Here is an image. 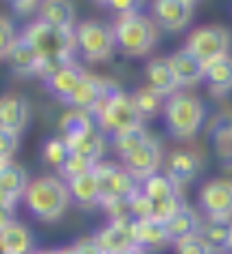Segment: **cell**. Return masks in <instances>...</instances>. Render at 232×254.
<instances>
[{
	"mask_svg": "<svg viewBox=\"0 0 232 254\" xmlns=\"http://www.w3.org/2000/svg\"><path fill=\"white\" fill-rule=\"evenodd\" d=\"M94 123L105 134H118L123 129L142 125V116L136 110L131 94H125L114 81L105 79L103 83V97L99 101L97 110L92 112Z\"/></svg>",
	"mask_w": 232,
	"mask_h": 254,
	"instance_id": "6da1fadb",
	"label": "cell"
},
{
	"mask_svg": "<svg viewBox=\"0 0 232 254\" xmlns=\"http://www.w3.org/2000/svg\"><path fill=\"white\" fill-rule=\"evenodd\" d=\"M24 38L35 46V51L42 55V60L51 64L53 68L72 64V53L77 49L75 29H59L38 20L24 29Z\"/></svg>",
	"mask_w": 232,
	"mask_h": 254,
	"instance_id": "7a4b0ae2",
	"label": "cell"
},
{
	"mask_svg": "<svg viewBox=\"0 0 232 254\" xmlns=\"http://www.w3.org/2000/svg\"><path fill=\"white\" fill-rule=\"evenodd\" d=\"M24 206L35 219L40 221H55L64 215V210L70 204V190L68 184H64L61 180L46 176L38 178L29 184L24 193Z\"/></svg>",
	"mask_w": 232,
	"mask_h": 254,
	"instance_id": "3957f363",
	"label": "cell"
},
{
	"mask_svg": "<svg viewBox=\"0 0 232 254\" xmlns=\"http://www.w3.org/2000/svg\"><path fill=\"white\" fill-rule=\"evenodd\" d=\"M162 112L169 134L177 140H188L199 131L206 110L197 97L188 92H175L165 101Z\"/></svg>",
	"mask_w": 232,
	"mask_h": 254,
	"instance_id": "277c9868",
	"label": "cell"
},
{
	"mask_svg": "<svg viewBox=\"0 0 232 254\" xmlns=\"http://www.w3.org/2000/svg\"><path fill=\"white\" fill-rule=\"evenodd\" d=\"M112 29H114L116 46L120 49V53H125L129 57H140L145 53H149L158 40L156 22L138 11L120 15Z\"/></svg>",
	"mask_w": 232,
	"mask_h": 254,
	"instance_id": "5b68a950",
	"label": "cell"
},
{
	"mask_svg": "<svg viewBox=\"0 0 232 254\" xmlns=\"http://www.w3.org/2000/svg\"><path fill=\"white\" fill-rule=\"evenodd\" d=\"M99 180V190H101V206L110 202H127L136 193H140L138 180L125 169L123 165H112V162H99L94 167Z\"/></svg>",
	"mask_w": 232,
	"mask_h": 254,
	"instance_id": "8992f818",
	"label": "cell"
},
{
	"mask_svg": "<svg viewBox=\"0 0 232 254\" xmlns=\"http://www.w3.org/2000/svg\"><path fill=\"white\" fill-rule=\"evenodd\" d=\"M75 35L79 53L90 62H101L110 57L116 46L114 29L105 22H99V20H88V22L77 24Z\"/></svg>",
	"mask_w": 232,
	"mask_h": 254,
	"instance_id": "52a82bcc",
	"label": "cell"
},
{
	"mask_svg": "<svg viewBox=\"0 0 232 254\" xmlns=\"http://www.w3.org/2000/svg\"><path fill=\"white\" fill-rule=\"evenodd\" d=\"M186 51H191L197 60L204 64H213L228 55L230 49V33L224 26L210 24V26H197L186 40Z\"/></svg>",
	"mask_w": 232,
	"mask_h": 254,
	"instance_id": "ba28073f",
	"label": "cell"
},
{
	"mask_svg": "<svg viewBox=\"0 0 232 254\" xmlns=\"http://www.w3.org/2000/svg\"><path fill=\"white\" fill-rule=\"evenodd\" d=\"M2 60H7V64L11 66L13 72L24 75V77L40 75V77L46 79L53 70H55L51 64H46L44 60H42V55L35 51V46L31 44L24 35H18V40L13 42V46L7 51V55H4Z\"/></svg>",
	"mask_w": 232,
	"mask_h": 254,
	"instance_id": "9c48e42d",
	"label": "cell"
},
{
	"mask_svg": "<svg viewBox=\"0 0 232 254\" xmlns=\"http://www.w3.org/2000/svg\"><path fill=\"white\" fill-rule=\"evenodd\" d=\"M199 208L210 219H232V180H210L199 190Z\"/></svg>",
	"mask_w": 232,
	"mask_h": 254,
	"instance_id": "30bf717a",
	"label": "cell"
},
{
	"mask_svg": "<svg viewBox=\"0 0 232 254\" xmlns=\"http://www.w3.org/2000/svg\"><path fill=\"white\" fill-rule=\"evenodd\" d=\"M94 241L101 248L103 254H116L136 248L134 235V217H123V219H112L103 230L94 235Z\"/></svg>",
	"mask_w": 232,
	"mask_h": 254,
	"instance_id": "8fae6325",
	"label": "cell"
},
{
	"mask_svg": "<svg viewBox=\"0 0 232 254\" xmlns=\"http://www.w3.org/2000/svg\"><path fill=\"white\" fill-rule=\"evenodd\" d=\"M195 2L191 0H156L151 4L156 24L165 31H180L193 18Z\"/></svg>",
	"mask_w": 232,
	"mask_h": 254,
	"instance_id": "7c38bea8",
	"label": "cell"
},
{
	"mask_svg": "<svg viewBox=\"0 0 232 254\" xmlns=\"http://www.w3.org/2000/svg\"><path fill=\"white\" fill-rule=\"evenodd\" d=\"M86 75L88 72L83 70V68H79L77 64H66V66L55 68V70L44 79V83H46V88L51 90L53 97L68 103L72 94L77 92V88L81 86V81L86 79Z\"/></svg>",
	"mask_w": 232,
	"mask_h": 254,
	"instance_id": "4fadbf2b",
	"label": "cell"
},
{
	"mask_svg": "<svg viewBox=\"0 0 232 254\" xmlns=\"http://www.w3.org/2000/svg\"><path fill=\"white\" fill-rule=\"evenodd\" d=\"M31 182H26V171L15 162L0 165V195H2V215L11 210L15 199L26 193Z\"/></svg>",
	"mask_w": 232,
	"mask_h": 254,
	"instance_id": "5bb4252c",
	"label": "cell"
},
{
	"mask_svg": "<svg viewBox=\"0 0 232 254\" xmlns=\"http://www.w3.org/2000/svg\"><path fill=\"white\" fill-rule=\"evenodd\" d=\"M123 167L136 180H149L151 176H156L158 167H160V145L154 138H149L140 149L123 158Z\"/></svg>",
	"mask_w": 232,
	"mask_h": 254,
	"instance_id": "9a60e30c",
	"label": "cell"
},
{
	"mask_svg": "<svg viewBox=\"0 0 232 254\" xmlns=\"http://www.w3.org/2000/svg\"><path fill=\"white\" fill-rule=\"evenodd\" d=\"M169 64H171L177 83L184 88L197 86V83L206 77V64L202 60H197V57L186 49H180L173 53V55L169 57Z\"/></svg>",
	"mask_w": 232,
	"mask_h": 254,
	"instance_id": "2e32d148",
	"label": "cell"
},
{
	"mask_svg": "<svg viewBox=\"0 0 232 254\" xmlns=\"http://www.w3.org/2000/svg\"><path fill=\"white\" fill-rule=\"evenodd\" d=\"M0 252L2 254H33V235L15 219H2L0 226Z\"/></svg>",
	"mask_w": 232,
	"mask_h": 254,
	"instance_id": "e0dca14e",
	"label": "cell"
},
{
	"mask_svg": "<svg viewBox=\"0 0 232 254\" xmlns=\"http://www.w3.org/2000/svg\"><path fill=\"white\" fill-rule=\"evenodd\" d=\"M145 75H147V86L160 94V97H171L180 88L175 75H173L171 64L165 57H154V60L147 62Z\"/></svg>",
	"mask_w": 232,
	"mask_h": 254,
	"instance_id": "ac0fdd59",
	"label": "cell"
},
{
	"mask_svg": "<svg viewBox=\"0 0 232 254\" xmlns=\"http://www.w3.org/2000/svg\"><path fill=\"white\" fill-rule=\"evenodd\" d=\"M197 171H199V158L193 151L175 149L169 153L165 160V176L171 178L177 187L195 180Z\"/></svg>",
	"mask_w": 232,
	"mask_h": 254,
	"instance_id": "d6986e66",
	"label": "cell"
},
{
	"mask_svg": "<svg viewBox=\"0 0 232 254\" xmlns=\"http://www.w3.org/2000/svg\"><path fill=\"white\" fill-rule=\"evenodd\" d=\"M59 129H61V138L68 142V147L79 142L81 138L90 136L97 131V123H94V116L81 110H68L59 121Z\"/></svg>",
	"mask_w": 232,
	"mask_h": 254,
	"instance_id": "ffe728a7",
	"label": "cell"
},
{
	"mask_svg": "<svg viewBox=\"0 0 232 254\" xmlns=\"http://www.w3.org/2000/svg\"><path fill=\"white\" fill-rule=\"evenodd\" d=\"M26 121H29V103H26V99L13 97V94H7V97L0 99V129H9L13 134H20L26 127Z\"/></svg>",
	"mask_w": 232,
	"mask_h": 254,
	"instance_id": "44dd1931",
	"label": "cell"
},
{
	"mask_svg": "<svg viewBox=\"0 0 232 254\" xmlns=\"http://www.w3.org/2000/svg\"><path fill=\"white\" fill-rule=\"evenodd\" d=\"M167 224V235H169V241H173L177 246L180 241L184 239H191V237H195L199 232V217L197 213L191 208V206L184 204L180 210H177L175 215L171 217V219L165 221Z\"/></svg>",
	"mask_w": 232,
	"mask_h": 254,
	"instance_id": "7402d4cb",
	"label": "cell"
},
{
	"mask_svg": "<svg viewBox=\"0 0 232 254\" xmlns=\"http://www.w3.org/2000/svg\"><path fill=\"white\" fill-rule=\"evenodd\" d=\"M199 237L213 248L215 252H230L232 243V221L230 219H206L199 224Z\"/></svg>",
	"mask_w": 232,
	"mask_h": 254,
	"instance_id": "603a6c76",
	"label": "cell"
},
{
	"mask_svg": "<svg viewBox=\"0 0 232 254\" xmlns=\"http://www.w3.org/2000/svg\"><path fill=\"white\" fill-rule=\"evenodd\" d=\"M68 190H70V197L79 206H86L88 208V206L101 204V190H99V180H97L94 169L68 180Z\"/></svg>",
	"mask_w": 232,
	"mask_h": 254,
	"instance_id": "cb8c5ba5",
	"label": "cell"
},
{
	"mask_svg": "<svg viewBox=\"0 0 232 254\" xmlns=\"http://www.w3.org/2000/svg\"><path fill=\"white\" fill-rule=\"evenodd\" d=\"M134 235L138 248H158L169 241L167 224L160 219H134Z\"/></svg>",
	"mask_w": 232,
	"mask_h": 254,
	"instance_id": "d4e9b609",
	"label": "cell"
},
{
	"mask_svg": "<svg viewBox=\"0 0 232 254\" xmlns=\"http://www.w3.org/2000/svg\"><path fill=\"white\" fill-rule=\"evenodd\" d=\"M40 20L46 24L59 26V29H72L75 24V7L66 0H46L40 2Z\"/></svg>",
	"mask_w": 232,
	"mask_h": 254,
	"instance_id": "484cf974",
	"label": "cell"
},
{
	"mask_svg": "<svg viewBox=\"0 0 232 254\" xmlns=\"http://www.w3.org/2000/svg\"><path fill=\"white\" fill-rule=\"evenodd\" d=\"M206 81L208 90L213 94H226L232 90V57L226 55L221 60L213 62L206 66Z\"/></svg>",
	"mask_w": 232,
	"mask_h": 254,
	"instance_id": "4316f807",
	"label": "cell"
},
{
	"mask_svg": "<svg viewBox=\"0 0 232 254\" xmlns=\"http://www.w3.org/2000/svg\"><path fill=\"white\" fill-rule=\"evenodd\" d=\"M210 136H213V145L219 160L232 167V114H221L213 123Z\"/></svg>",
	"mask_w": 232,
	"mask_h": 254,
	"instance_id": "83f0119b",
	"label": "cell"
},
{
	"mask_svg": "<svg viewBox=\"0 0 232 254\" xmlns=\"http://www.w3.org/2000/svg\"><path fill=\"white\" fill-rule=\"evenodd\" d=\"M142 193L147 197H151L154 202H173V199H180V187L169 176H165V173H156L149 180H145Z\"/></svg>",
	"mask_w": 232,
	"mask_h": 254,
	"instance_id": "f1b7e54d",
	"label": "cell"
},
{
	"mask_svg": "<svg viewBox=\"0 0 232 254\" xmlns=\"http://www.w3.org/2000/svg\"><path fill=\"white\" fill-rule=\"evenodd\" d=\"M147 140H149V134H147V129L140 125V127H131V129H123V131H118V134H114L112 147L120 156V160H123V158L131 156L136 149H140Z\"/></svg>",
	"mask_w": 232,
	"mask_h": 254,
	"instance_id": "f546056e",
	"label": "cell"
},
{
	"mask_svg": "<svg viewBox=\"0 0 232 254\" xmlns=\"http://www.w3.org/2000/svg\"><path fill=\"white\" fill-rule=\"evenodd\" d=\"M103 149H105V142H103L99 131L81 138L79 142H75V145H70V151L75 153V156L86 158V160L92 162V165H99V160H101V156H103Z\"/></svg>",
	"mask_w": 232,
	"mask_h": 254,
	"instance_id": "4dcf8cb0",
	"label": "cell"
},
{
	"mask_svg": "<svg viewBox=\"0 0 232 254\" xmlns=\"http://www.w3.org/2000/svg\"><path fill=\"white\" fill-rule=\"evenodd\" d=\"M131 99H134V105H136V110L140 112L142 121L156 116L158 110H160V105H162V97L158 92H154L149 86L138 88L134 94H131Z\"/></svg>",
	"mask_w": 232,
	"mask_h": 254,
	"instance_id": "1f68e13d",
	"label": "cell"
},
{
	"mask_svg": "<svg viewBox=\"0 0 232 254\" xmlns=\"http://www.w3.org/2000/svg\"><path fill=\"white\" fill-rule=\"evenodd\" d=\"M44 160L46 162H51L53 167H57V169H61L66 165L68 160H70V156H72V151H70V147H68V142L61 138V136H55V138H49L46 140V145H44Z\"/></svg>",
	"mask_w": 232,
	"mask_h": 254,
	"instance_id": "d6a6232c",
	"label": "cell"
},
{
	"mask_svg": "<svg viewBox=\"0 0 232 254\" xmlns=\"http://www.w3.org/2000/svg\"><path fill=\"white\" fill-rule=\"evenodd\" d=\"M94 167H97V165H92V162H88L86 158H81V156H75V153H72V156H70V160H68L66 165L59 169V173H61V176H64L66 180H70V178H77V176H81V173H88V171H92Z\"/></svg>",
	"mask_w": 232,
	"mask_h": 254,
	"instance_id": "836d02e7",
	"label": "cell"
},
{
	"mask_svg": "<svg viewBox=\"0 0 232 254\" xmlns=\"http://www.w3.org/2000/svg\"><path fill=\"white\" fill-rule=\"evenodd\" d=\"M175 248H177V254H215V250L199 235L180 241Z\"/></svg>",
	"mask_w": 232,
	"mask_h": 254,
	"instance_id": "e575fe53",
	"label": "cell"
},
{
	"mask_svg": "<svg viewBox=\"0 0 232 254\" xmlns=\"http://www.w3.org/2000/svg\"><path fill=\"white\" fill-rule=\"evenodd\" d=\"M18 147V134L0 129V162H11V156Z\"/></svg>",
	"mask_w": 232,
	"mask_h": 254,
	"instance_id": "d590c367",
	"label": "cell"
},
{
	"mask_svg": "<svg viewBox=\"0 0 232 254\" xmlns=\"http://www.w3.org/2000/svg\"><path fill=\"white\" fill-rule=\"evenodd\" d=\"M18 40V35L13 33V24L11 20L2 18V22H0V55H7V51L13 46V42Z\"/></svg>",
	"mask_w": 232,
	"mask_h": 254,
	"instance_id": "8d00e7d4",
	"label": "cell"
},
{
	"mask_svg": "<svg viewBox=\"0 0 232 254\" xmlns=\"http://www.w3.org/2000/svg\"><path fill=\"white\" fill-rule=\"evenodd\" d=\"M110 9L114 11H120V15H127V13H136L140 7V2H134V0H112V2H105Z\"/></svg>",
	"mask_w": 232,
	"mask_h": 254,
	"instance_id": "74e56055",
	"label": "cell"
},
{
	"mask_svg": "<svg viewBox=\"0 0 232 254\" xmlns=\"http://www.w3.org/2000/svg\"><path fill=\"white\" fill-rule=\"evenodd\" d=\"M75 250H77V254H103L101 248L94 241V237H83V239H79L75 243Z\"/></svg>",
	"mask_w": 232,
	"mask_h": 254,
	"instance_id": "f35d334b",
	"label": "cell"
},
{
	"mask_svg": "<svg viewBox=\"0 0 232 254\" xmlns=\"http://www.w3.org/2000/svg\"><path fill=\"white\" fill-rule=\"evenodd\" d=\"M11 7L15 9L18 13H31V11H40V2H33V0H26V2H20V0H15V2H11Z\"/></svg>",
	"mask_w": 232,
	"mask_h": 254,
	"instance_id": "ab89813d",
	"label": "cell"
},
{
	"mask_svg": "<svg viewBox=\"0 0 232 254\" xmlns=\"http://www.w3.org/2000/svg\"><path fill=\"white\" fill-rule=\"evenodd\" d=\"M116 254H145V252H142V248H138V246H136V248H129V250H123V252H116Z\"/></svg>",
	"mask_w": 232,
	"mask_h": 254,
	"instance_id": "60d3db41",
	"label": "cell"
},
{
	"mask_svg": "<svg viewBox=\"0 0 232 254\" xmlns=\"http://www.w3.org/2000/svg\"><path fill=\"white\" fill-rule=\"evenodd\" d=\"M59 254H77V250H75V246H70V248H61Z\"/></svg>",
	"mask_w": 232,
	"mask_h": 254,
	"instance_id": "b9f144b4",
	"label": "cell"
},
{
	"mask_svg": "<svg viewBox=\"0 0 232 254\" xmlns=\"http://www.w3.org/2000/svg\"><path fill=\"white\" fill-rule=\"evenodd\" d=\"M33 254H59V250H40V252H33Z\"/></svg>",
	"mask_w": 232,
	"mask_h": 254,
	"instance_id": "7bdbcfd3",
	"label": "cell"
},
{
	"mask_svg": "<svg viewBox=\"0 0 232 254\" xmlns=\"http://www.w3.org/2000/svg\"><path fill=\"white\" fill-rule=\"evenodd\" d=\"M221 254H232V252H221Z\"/></svg>",
	"mask_w": 232,
	"mask_h": 254,
	"instance_id": "ee69618b",
	"label": "cell"
},
{
	"mask_svg": "<svg viewBox=\"0 0 232 254\" xmlns=\"http://www.w3.org/2000/svg\"><path fill=\"white\" fill-rule=\"evenodd\" d=\"M230 252H232V243H230Z\"/></svg>",
	"mask_w": 232,
	"mask_h": 254,
	"instance_id": "f6af8a7d",
	"label": "cell"
}]
</instances>
